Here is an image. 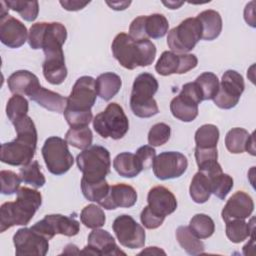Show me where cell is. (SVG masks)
Masks as SVG:
<instances>
[{
  "instance_id": "40",
  "label": "cell",
  "mask_w": 256,
  "mask_h": 256,
  "mask_svg": "<svg viewBox=\"0 0 256 256\" xmlns=\"http://www.w3.org/2000/svg\"><path fill=\"white\" fill-rule=\"evenodd\" d=\"M195 83L198 85L201 93L202 98L204 100H213L215 95L219 89V80L218 77L212 72H204L200 74Z\"/></svg>"
},
{
  "instance_id": "32",
  "label": "cell",
  "mask_w": 256,
  "mask_h": 256,
  "mask_svg": "<svg viewBox=\"0 0 256 256\" xmlns=\"http://www.w3.org/2000/svg\"><path fill=\"white\" fill-rule=\"evenodd\" d=\"M176 239L179 245L190 255L204 252V243L191 231L189 226H179L176 229Z\"/></svg>"
},
{
  "instance_id": "52",
  "label": "cell",
  "mask_w": 256,
  "mask_h": 256,
  "mask_svg": "<svg viewBox=\"0 0 256 256\" xmlns=\"http://www.w3.org/2000/svg\"><path fill=\"white\" fill-rule=\"evenodd\" d=\"M245 151L249 152L251 155H255V145H254V133H252L247 141V144H246V149Z\"/></svg>"
},
{
  "instance_id": "46",
  "label": "cell",
  "mask_w": 256,
  "mask_h": 256,
  "mask_svg": "<svg viewBox=\"0 0 256 256\" xmlns=\"http://www.w3.org/2000/svg\"><path fill=\"white\" fill-rule=\"evenodd\" d=\"M1 179V193L4 195H11L18 191L21 178L15 172L10 170H2L0 172Z\"/></svg>"
},
{
  "instance_id": "10",
  "label": "cell",
  "mask_w": 256,
  "mask_h": 256,
  "mask_svg": "<svg viewBox=\"0 0 256 256\" xmlns=\"http://www.w3.org/2000/svg\"><path fill=\"white\" fill-rule=\"evenodd\" d=\"M202 101V93L198 85L195 81L188 82L183 85L179 95L171 100L170 111L178 120L191 122L198 116V105Z\"/></svg>"
},
{
  "instance_id": "27",
  "label": "cell",
  "mask_w": 256,
  "mask_h": 256,
  "mask_svg": "<svg viewBox=\"0 0 256 256\" xmlns=\"http://www.w3.org/2000/svg\"><path fill=\"white\" fill-rule=\"evenodd\" d=\"M122 80L119 75L113 72H105L100 74L95 80V87L98 96L105 101L112 99L120 90Z\"/></svg>"
},
{
  "instance_id": "22",
  "label": "cell",
  "mask_w": 256,
  "mask_h": 256,
  "mask_svg": "<svg viewBox=\"0 0 256 256\" xmlns=\"http://www.w3.org/2000/svg\"><path fill=\"white\" fill-rule=\"evenodd\" d=\"M147 201L151 211L164 218L177 209L176 197L164 186L151 188L147 195Z\"/></svg>"
},
{
  "instance_id": "8",
  "label": "cell",
  "mask_w": 256,
  "mask_h": 256,
  "mask_svg": "<svg viewBox=\"0 0 256 256\" xmlns=\"http://www.w3.org/2000/svg\"><path fill=\"white\" fill-rule=\"evenodd\" d=\"M200 39H202L201 23L196 17H189L168 32L167 44L172 52L186 54L196 46Z\"/></svg>"
},
{
  "instance_id": "29",
  "label": "cell",
  "mask_w": 256,
  "mask_h": 256,
  "mask_svg": "<svg viewBox=\"0 0 256 256\" xmlns=\"http://www.w3.org/2000/svg\"><path fill=\"white\" fill-rule=\"evenodd\" d=\"M113 167L120 176L125 178H133L143 170L137 156L130 152L118 154L113 160Z\"/></svg>"
},
{
  "instance_id": "26",
  "label": "cell",
  "mask_w": 256,
  "mask_h": 256,
  "mask_svg": "<svg viewBox=\"0 0 256 256\" xmlns=\"http://www.w3.org/2000/svg\"><path fill=\"white\" fill-rule=\"evenodd\" d=\"M202 26V39L211 41L216 39L222 31V18L212 9L200 12L196 17Z\"/></svg>"
},
{
  "instance_id": "38",
  "label": "cell",
  "mask_w": 256,
  "mask_h": 256,
  "mask_svg": "<svg viewBox=\"0 0 256 256\" xmlns=\"http://www.w3.org/2000/svg\"><path fill=\"white\" fill-rule=\"evenodd\" d=\"M65 140L69 145L84 150L91 146L93 134L88 126L80 128H70L66 132Z\"/></svg>"
},
{
  "instance_id": "51",
  "label": "cell",
  "mask_w": 256,
  "mask_h": 256,
  "mask_svg": "<svg viewBox=\"0 0 256 256\" xmlns=\"http://www.w3.org/2000/svg\"><path fill=\"white\" fill-rule=\"evenodd\" d=\"M106 3L114 10H124L126 9L130 4L131 2L130 1H122V2H119V1H114V2H109V1H106Z\"/></svg>"
},
{
  "instance_id": "23",
  "label": "cell",
  "mask_w": 256,
  "mask_h": 256,
  "mask_svg": "<svg viewBox=\"0 0 256 256\" xmlns=\"http://www.w3.org/2000/svg\"><path fill=\"white\" fill-rule=\"evenodd\" d=\"M136 201L137 192L132 186L125 183H117L110 186L109 193L100 206L107 210H113L118 207L130 208L135 205Z\"/></svg>"
},
{
  "instance_id": "34",
  "label": "cell",
  "mask_w": 256,
  "mask_h": 256,
  "mask_svg": "<svg viewBox=\"0 0 256 256\" xmlns=\"http://www.w3.org/2000/svg\"><path fill=\"white\" fill-rule=\"evenodd\" d=\"M250 134L244 128L236 127L229 130L225 136V146L233 154L243 153L246 149Z\"/></svg>"
},
{
  "instance_id": "17",
  "label": "cell",
  "mask_w": 256,
  "mask_h": 256,
  "mask_svg": "<svg viewBox=\"0 0 256 256\" xmlns=\"http://www.w3.org/2000/svg\"><path fill=\"white\" fill-rule=\"evenodd\" d=\"M95 79L91 76H82L78 78L67 97L65 109L75 111H91L96 101Z\"/></svg>"
},
{
  "instance_id": "12",
  "label": "cell",
  "mask_w": 256,
  "mask_h": 256,
  "mask_svg": "<svg viewBox=\"0 0 256 256\" xmlns=\"http://www.w3.org/2000/svg\"><path fill=\"white\" fill-rule=\"evenodd\" d=\"M169 23L167 18L159 13L148 16H138L130 24L129 35L133 40L159 39L168 32Z\"/></svg>"
},
{
  "instance_id": "53",
  "label": "cell",
  "mask_w": 256,
  "mask_h": 256,
  "mask_svg": "<svg viewBox=\"0 0 256 256\" xmlns=\"http://www.w3.org/2000/svg\"><path fill=\"white\" fill-rule=\"evenodd\" d=\"M160 253L165 254V252L162 251L161 249H159L158 247H148L147 249L140 252V254H160Z\"/></svg>"
},
{
  "instance_id": "37",
  "label": "cell",
  "mask_w": 256,
  "mask_h": 256,
  "mask_svg": "<svg viewBox=\"0 0 256 256\" xmlns=\"http://www.w3.org/2000/svg\"><path fill=\"white\" fill-rule=\"evenodd\" d=\"M189 228L199 239H206L213 235L215 231V224L210 216L199 213L191 218Z\"/></svg>"
},
{
  "instance_id": "9",
  "label": "cell",
  "mask_w": 256,
  "mask_h": 256,
  "mask_svg": "<svg viewBox=\"0 0 256 256\" xmlns=\"http://www.w3.org/2000/svg\"><path fill=\"white\" fill-rule=\"evenodd\" d=\"M42 156L48 171L54 175H63L74 163L73 155L65 139L57 136L47 138L42 147Z\"/></svg>"
},
{
  "instance_id": "5",
  "label": "cell",
  "mask_w": 256,
  "mask_h": 256,
  "mask_svg": "<svg viewBox=\"0 0 256 256\" xmlns=\"http://www.w3.org/2000/svg\"><path fill=\"white\" fill-rule=\"evenodd\" d=\"M156 78L147 72L139 74L132 86L130 108L139 118H150L159 112L156 100L153 98L158 90Z\"/></svg>"
},
{
  "instance_id": "35",
  "label": "cell",
  "mask_w": 256,
  "mask_h": 256,
  "mask_svg": "<svg viewBox=\"0 0 256 256\" xmlns=\"http://www.w3.org/2000/svg\"><path fill=\"white\" fill-rule=\"evenodd\" d=\"M219 129L213 124H204L195 132L196 147L199 148H215L219 140Z\"/></svg>"
},
{
  "instance_id": "48",
  "label": "cell",
  "mask_w": 256,
  "mask_h": 256,
  "mask_svg": "<svg viewBox=\"0 0 256 256\" xmlns=\"http://www.w3.org/2000/svg\"><path fill=\"white\" fill-rule=\"evenodd\" d=\"M140 220L143 226L147 229H156L162 225L165 218L151 211L149 206H145L140 214Z\"/></svg>"
},
{
  "instance_id": "28",
  "label": "cell",
  "mask_w": 256,
  "mask_h": 256,
  "mask_svg": "<svg viewBox=\"0 0 256 256\" xmlns=\"http://www.w3.org/2000/svg\"><path fill=\"white\" fill-rule=\"evenodd\" d=\"M42 69L45 79L53 85L63 83L67 77V68L64 56L45 58Z\"/></svg>"
},
{
  "instance_id": "19",
  "label": "cell",
  "mask_w": 256,
  "mask_h": 256,
  "mask_svg": "<svg viewBox=\"0 0 256 256\" xmlns=\"http://www.w3.org/2000/svg\"><path fill=\"white\" fill-rule=\"evenodd\" d=\"M91 255H126L117 246L114 237L106 230L93 229L88 235V244L81 251Z\"/></svg>"
},
{
  "instance_id": "3",
  "label": "cell",
  "mask_w": 256,
  "mask_h": 256,
  "mask_svg": "<svg viewBox=\"0 0 256 256\" xmlns=\"http://www.w3.org/2000/svg\"><path fill=\"white\" fill-rule=\"evenodd\" d=\"M15 131L16 139L1 145L0 159L11 166H24L30 163L35 155L37 130L34 123L25 121L18 124Z\"/></svg>"
},
{
  "instance_id": "44",
  "label": "cell",
  "mask_w": 256,
  "mask_h": 256,
  "mask_svg": "<svg viewBox=\"0 0 256 256\" xmlns=\"http://www.w3.org/2000/svg\"><path fill=\"white\" fill-rule=\"evenodd\" d=\"M171 135V128L166 123H157L151 127L148 133V143L150 146H161L165 144Z\"/></svg>"
},
{
  "instance_id": "2",
  "label": "cell",
  "mask_w": 256,
  "mask_h": 256,
  "mask_svg": "<svg viewBox=\"0 0 256 256\" xmlns=\"http://www.w3.org/2000/svg\"><path fill=\"white\" fill-rule=\"evenodd\" d=\"M42 204V195L36 189L21 187L14 202H5L0 207V232L16 225H27Z\"/></svg>"
},
{
  "instance_id": "43",
  "label": "cell",
  "mask_w": 256,
  "mask_h": 256,
  "mask_svg": "<svg viewBox=\"0 0 256 256\" xmlns=\"http://www.w3.org/2000/svg\"><path fill=\"white\" fill-rule=\"evenodd\" d=\"M29 109L27 99L19 94H14L7 102L6 114L8 119L13 123L17 119L27 115Z\"/></svg>"
},
{
  "instance_id": "41",
  "label": "cell",
  "mask_w": 256,
  "mask_h": 256,
  "mask_svg": "<svg viewBox=\"0 0 256 256\" xmlns=\"http://www.w3.org/2000/svg\"><path fill=\"white\" fill-rule=\"evenodd\" d=\"M209 176V175H208ZM211 184V193L221 200H224L233 188V178L223 172L209 176Z\"/></svg>"
},
{
  "instance_id": "24",
  "label": "cell",
  "mask_w": 256,
  "mask_h": 256,
  "mask_svg": "<svg viewBox=\"0 0 256 256\" xmlns=\"http://www.w3.org/2000/svg\"><path fill=\"white\" fill-rule=\"evenodd\" d=\"M7 84L11 93L26 96H30L40 86L38 77L28 70L15 71L8 77Z\"/></svg>"
},
{
  "instance_id": "14",
  "label": "cell",
  "mask_w": 256,
  "mask_h": 256,
  "mask_svg": "<svg viewBox=\"0 0 256 256\" xmlns=\"http://www.w3.org/2000/svg\"><path fill=\"white\" fill-rule=\"evenodd\" d=\"M112 229L118 241L124 247L138 249L145 244L146 234L144 228L130 215L123 214L118 216L112 224Z\"/></svg>"
},
{
  "instance_id": "31",
  "label": "cell",
  "mask_w": 256,
  "mask_h": 256,
  "mask_svg": "<svg viewBox=\"0 0 256 256\" xmlns=\"http://www.w3.org/2000/svg\"><path fill=\"white\" fill-rule=\"evenodd\" d=\"M254 233V218L250 222L244 219H234L226 222V236L233 243H240Z\"/></svg>"
},
{
  "instance_id": "36",
  "label": "cell",
  "mask_w": 256,
  "mask_h": 256,
  "mask_svg": "<svg viewBox=\"0 0 256 256\" xmlns=\"http://www.w3.org/2000/svg\"><path fill=\"white\" fill-rule=\"evenodd\" d=\"M40 168L41 167L38 161L35 160L24 166H21L19 170V176L21 178V181L25 184L33 186L34 188L42 187L45 184L46 179Z\"/></svg>"
},
{
  "instance_id": "25",
  "label": "cell",
  "mask_w": 256,
  "mask_h": 256,
  "mask_svg": "<svg viewBox=\"0 0 256 256\" xmlns=\"http://www.w3.org/2000/svg\"><path fill=\"white\" fill-rule=\"evenodd\" d=\"M29 98L43 108L57 113H63L67 105L66 97L46 89L41 85L29 96Z\"/></svg>"
},
{
  "instance_id": "49",
  "label": "cell",
  "mask_w": 256,
  "mask_h": 256,
  "mask_svg": "<svg viewBox=\"0 0 256 256\" xmlns=\"http://www.w3.org/2000/svg\"><path fill=\"white\" fill-rule=\"evenodd\" d=\"M135 155L139 159L143 169H149L153 165L154 159L156 157V151L153 146L144 145L137 149Z\"/></svg>"
},
{
  "instance_id": "4",
  "label": "cell",
  "mask_w": 256,
  "mask_h": 256,
  "mask_svg": "<svg viewBox=\"0 0 256 256\" xmlns=\"http://www.w3.org/2000/svg\"><path fill=\"white\" fill-rule=\"evenodd\" d=\"M67 39V30L59 22H37L29 29L28 43L34 49H43L45 57L62 56L63 44Z\"/></svg>"
},
{
  "instance_id": "20",
  "label": "cell",
  "mask_w": 256,
  "mask_h": 256,
  "mask_svg": "<svg viewBox=\"0 0 256 256\" xmlns=\"http://www.w3.org/2000/svg\"><path fill=\"white\" fill-rule=\"evenodd\" d=\"M28 31L26 26L7 14L0 17V40L9 48H19L27 40Z\"/></svg>"
},
{
  "instance_id": "39",
  "label": "cell",
  "mask_w": 256,
  "mask_h": 256,
  "mask_svg": "<svg viewBox=\"0 0 256 256\" xmlns=\"http://www.w3.org/2000/svg\"><path fill=\"white\" fill-rule=\"evenodd\" d=\"M80 219L82 224L90 229L101 228L106 222L103 209L95 204H89L85 206L81 211Z\"/></svg>"
},
{
  "instance_id": "50",
  "label": "cell",
  "mask_w": 256,
  "mask_h": 256,
  "mask_svg": "<svg viewBox=\"0 0 256 256\" xmlns=\"http://www.w3.org/2000/svg\"><path fill=\"white\" fill-rule=\"evenodd\" d=\"M60 4L62 5V7L65 9V10H68V11H78V10H81L83 9L86 5L89 4V1L88 2H81V1H60Z\"/></svg>"
},
{
  "instance_id": "42",
  "label": "cell",
  "mask_w": 256,
  "mask_h": 256,
  "mask_svg": "<svg viewBox=\"0 0 256 256\" xmlns=\"http://www.w3.org/2000/svg\"><path fill=\"white\" fill-rule=\"evenodd\" d=\"M9 9L19 13V15L28 22L34 21L39 13V4L37 1H6Z\"/></svg>"
},
{
  "instance_id": "11",
  "label": "cell",
  "mask_w": 256,
  "mask_h": 256,
  "mask_svg": "<svg viewBox=\"0 0 256 256\" xmlns=\"http://www.w3.org/2000/svg\"><path fill=\"white\" fill-rule=\"evenodd\" d=\"M244 89L245 84L242 75L235 70H227L222 76L213 101L221 109H231L238 104Z\"/></svg>"
},
{
  "instance_id": "54",
  "label": "cell",
  "mask_w": 256,
  "mask_h": 256,
  "mask_svg": "<svg viewBox=\"0 0 256 256\" xmlns=\"http://www.w3.org/2000/svg\"><path fill=\"white\" fill-rule=\"evenodd\" d=\"M184 2H175V1H168V2H163L164 5H166L170 9H178Z\"/></svg>"
},
{
  "instance_id": "6",
  "label": "cell",
  "mask_w": 256,
  "mask_h": 256,
  "mask_svg": "<svg viewBox=\"0 0 256 256\" xmlns=\"http://www.w3.org/2000/svg\"><path fill=\"white\" fill-rule=\"evenodd\" d=\"M76 162L87 181H100L110 172L111 159L109 151L100 145H91L77 155Z\"/></svg>"
},
{
  "instance_id": "47",
  "label": "cell",
  "mask_w": 256,
  "mask_h": 256,
  "mask_svg": "<svg viewBox=\"0 0 256 256\" xmlns=\"http://www.w3.org/2000/svg\"><path fill=\"white\" fill-rule=\"evenodd\" d=\"M195 159L198 165V169L207 167L215 162L218 159L217 147L215 148H199L195 147Z\"/></svg>"
},
{
  "instance_id": "30",
  "label": "cell",
  "mask_w": 256,
  "mask_h": 256,
  "mask_svg": "<svg viewBox=\"0 0 256 256\" xmlns=\"http://www.w3.org/2000/svg\"><path fill=\"white\" fill-rule=\"evenodd\" d=\"M189 193L194 202L198 204L207 202L212 194L209 176L201 171H198L192 178Z\"/></svg>"
},
{
  "instance_id": "15",
  "label": "cell",
  "mask_w": 256,
  "mask_h": 256,
  "mask_svg": "<svg viewBox=\"0 0 256 256\" xmlns=\"http://www.w3.org/2000/svg\"><path fill=\"white\" fill-rule=\"evenodd\" d=\"M188 167L186 156L177 151H165L157 155L152 168L156 178L168 180L183 175Z\"/></svg>"
},
{
  "instance_id": "18",
  "label": "cell",
  "mask_w": 256,
  "mask_h": 256,
  "mask_svg": "<svg viewBox=\"0 0 256 256\" xmlns=\"http://www.w3.org/2000/svg\"><path fill=\"white\" fill-rule=\"evenodd\" d=\"M198 59L194 54H177L172 51H164L158 59L155 70L162 76L172 74H183L194 69Z\"/></svg>"
},
{
  "instance_id": "7",
  "label": "cell",
  "mask_w": 256,
  "mask_h": 256,
  "mask_svg": "<svg viewBox=\"0 0 256 256\" xmlns=\"http://www.w3.org/2000/svg\"><path fill=\"white\" fill-rule=\"evenodd\" d=\"M93 128L102 138L118 140L128 132L129 121L119 104L110 103L104 111L94 117Z\"/></svg>"
},
{
  "instance_id": "45",
  "label": "cell",
  "mask_w": 256,
  "mask_h": 256,
  "mask_svg": "<svg viewBox=\"0 0 256 256\" xmlns=\"http://www.w3.org/2000/svg\"><path fill=\"white\" fill-rule=\"evenodd\" d=\"M64 117L71 128L86 127L92 121L93 115L91 111H75L70 109H65Z\"/></svg>"
},
{
  "instance_id": "16",
  "label": "cell",
  "mask_w": 256,
  "mask_h": 256,
  "mask_svg": "<svg viewBox=\"0 0 256 256\" xmlns=\"http://www.w3.org/2000/svg\"><path fill=\"white\" fill-rule=\"evenodd\" d=\"M49 240L30 228H21L13 236L17 256H45L49 250Z\"/></svg>"
},
{
  "instance_id": "1",
  "label": "cell",
  "mask_w": 256,
  "mask_h": 256,
  "mask_svg": "<svg viewBox=\"0 0 256 256\" xmlns=\"http://www.w3.org/2000/svg\"><path fill=\"white\" fill-rule=\"evenodd\" d=\"M111 49L120 65L129 70L139 66H149L156 56V46L152 41L149 39L133 40L129 34L124 32L115 36Z\"/></svg>"
},
{
  "instance_id": "33",
  "label": "cell",
  "mask_w": 256,
  "mask_h": 256,
  "mask_svg": "<svg viewBox=\"0 0 256 256\" xmlns=\"http://www.w3.org/2000/svg\"><path fill=\"white\" fill-rule=\"evenodd\" d=\"M81 190L87 200L96 202L100 205L107 197L110 186L105 179L100 181H87L82 178Z\"/></svg>"
},
{
  "instance_id": "21",
  "label": "cell",
  "mask_w": 256,
  "mask_h": 256,
  "mask_svg": "<svg viewBox=\"0 0 256 256\" xmlns=\"http://www.w3.org/2000/svg\"><path fill=\"white\" fill-rule=\"evenodd\" d=\"M254 210L252 197L244 191L235 192L226 202L222 209L221 216L225 222L234 219H246Z\"/></svg>"
},
{
  "instance_id": "13",
  "label": "cell",
  "mask_w": 256,
  "mask_h": 256,
  "mask_svg": "<svg viewBox=\"0 0 256 256\" xmlns=\"http://www.w3.org/2000/svg\"><path fill=\"white\" fill-rule=\"evenodd\" d=\"M31 228L40 233L48 240L52 239L56 234L72 237L79 233L80 223L73 217L61 214L46 215L42 220L36 222Z\"/></svg>"
}]
</instances>
